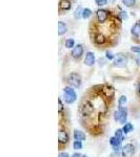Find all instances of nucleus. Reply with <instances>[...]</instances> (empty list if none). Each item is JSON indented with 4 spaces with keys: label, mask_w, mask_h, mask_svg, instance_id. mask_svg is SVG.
<instances>
[{
    "label": "nucleus",
    "mask_w": 140,
    "mask_h": 157,
    "mask_svg": "<svg viewBox=\"0 0 140 157\" xmlns=\"http://www.w3.org/2000/svg\"><path fill=\"white\" fill-rule=\"evenodd\" d=\"M139 148H140V145H139Z\"/></svg>",
    "instance_id": "obj_36"
},
{
    "label": "nucleus",
    "mask_w": 140,
    "mask_h": 157,
    "mask_svg": "<svg viewBox=\"0 0 140 157\" xmlns=\"http://www.w3.org/2000/svg\"><path fill=\"white\" fill-rule=\"evenodd\" d=\"M82 12H83V10L81 9L80 6L78 7L77 11L75 12V18H76V19H79L80 17H82Z\"/></svg>",
    "instance_id": "obj_26"
},
{
    "label": "nucleus",
    "mask_w": 140,
    "mask_h": 157,
    "mask_svg": "<svg viewBox=\"0 0 140 157\" xmlns=\"http://www.w3.org/2000/svg\"><path fill=\"white\" fill-rule=\"evenodd\" d=\"M126 103H128V97L126 95L122 94L118 98V106H124L126 105Z\"/></svg>",
    "instance_id": "obj_21"
},
{
    "label": "nucleus",
    "mask_w": 140,
    "mask_h": 157,
    "mask_svg": "<svg viewBox=\"0 0 140 157\" xmlns=\"http://www.w3.org/2000/svg\"><path fill=\"white\" fill-rule=\"evenodd\" d=\"M91 15H92V11H91V10H89V9H84V10H83L82 18L88 19V18H90V17H91Z\"/></svg>",
    "instance_id": "obj_23"
},
{
    "label": "nucleus",
    "mask_w": 140,
    "mask_h": 157,
    "mask_svg": "<svg viewBox=\"0 0 140 157\" xmlns=\"http://www.w3.org/2000/svg\"><path fill=\"white\" fill-rule=\"evenodd\" d=\"M64 46L67 47V48H74L75 47V41H74V39H67L64 42Z\"/></svg>",
    "instance_id": "obj_22"
},
{
    "label": "nucleus",
    "mask_w": 140,
    "mask_h": 157,
    "mask_svg": "<svg viewBox=\"0 0 140 157\" xmlns=\"http://www.w3.org/2000/svg\"><path fill=\"white\" fill-rule=\"evenodd\" d=\"M135 62H136L137 65H140V56H138V57L135 58Z\"/></svg>",
    "instance_id": "obj_33"
},
{
    "label": "nucleus",
    "mask_w": 140,
    "mask_h": 157,
    "mask_svg": "<svg viewBox=\"0 0 140 157\" xmlns=\"http://www.w3.org/2000/svg\"><path fill=\"white\" fill-rule=\"evenodd\" d=\"M136 94H137L138 100L140 101V80L137 82V85H136Z\"/></svg>",
    "instance_id": "obj_27"
},
{
    "label": "nucleus",
    "mask_w": 140,
    "mask_h": 157,
    "mask_svg": "<svg viewBox=\"0 0 140 157\" xmlns=\"http://www.w3.org/2000/svg\"><path fill=\"white\" fill-rule=\"evenodd\" d=\"M58 157H71L70 154L65 151H61L59 154H58Z\"/></svg>",
    "instance_id": "obj_31"
},
{
    "label": "nucleus",
    "mask_w": 140,
    "mask_h": 157,
    "mask_svg": "<svg viewBox=\"0 0 140 157\" xmlns=\"http://www.w3.org/2000/svg\"><path fill=\"white\" fill-rule=\"evenodd\" d=\"M114 136H115L117 139H119L120 141H122V143L126 140V134L123 133L122 129H116L115 132H114Z\"/></svg>",
    "instance_id": "obj_17"
},
{
    "label": "nucleus",
    "mask_w": 140,
    "mask_h": 157,
    "mask_svg": "<svg viewBox=\"0 0 140 157\" xmlns=\"http://www.w3.org/2000/svg\"><path fill=\"white\" fill-rule=\"evenodd\" d=\"M84 64L86 66H93L94 64H95L96 62V57L95 55H94V52H88L84 56Z\"/></svg>",
    "instance_id": "obj_11"
},
{
    "label": "nucleus",
    "mask_w": 140,
    "mask_h": 157,
    "mask_svg": "<svg viewBox=\"0 0 140 157\" xmlns=\"http://www.w3.org/2000/svg\"><path fill=\"white\" fill-rule=\"evenodd\" d=\"M67 30H68V27L64 22H62V21L58 22V35H59V36H63V35L67 33Z\"/></svg>",
    "instance_id": "obj_16"
},
{
    "label": "nucleus",
    "mask_w": 140,
    "mask_h": 157,
    "mask_svg": "<svg viewBox=\"0 0 140 157\" xmlns=\"http://www.w3.org/2000/svg\"><path fill=\"white\" fill-rule=\"evenodd\" d=\"M115 57H116V56H114V54L111 52V50H106V52H105V58H106V60L114 61Z\"/></svg>",
    "instance_id": "obj_24"
},
{
    "label": "nucleus",
    "mask_w": 140,
    "mask_h": 157,
    "mask_svg": "<svg viewBox=\"0 0 140 157\" xmlns=\"http://www.w3.org/2000/svg\"><path fill=\"white\" fill-rule=\"evenodd\" d=\"M64 102H63V100L61 98H58V114L60 115H63L65 112H67V108H65L64 106Z\"/></svg>",
    "instance_id": "obj_14"
},
{
    "label": "nucleus",
    "mask_w": 140,
    "mask_h": 157,
    "mask_svg": "<svg viewBox=\"0 0 140 157\" xmlns=\"http://www.w3.org/2000/svg\"><path fill=\"white\" fill-rule=\"evenodd\" d=\"M136 145L134 143H126L121 150V157H133L136 153Z\"/></svg>",
    "instance_id": "obj_5"
},
{
    "label": "nucleus",
    "mask_w": 140,
    "mask_h": 157,
    "mask_svg": "<svg viewBox=\"0 0 140 157\" xmlns=\"http://www.w3.org/2000/svg\"><path fill=\"white\" fill-rule=\"evenodd\" d=\"M82 148H83L82 141H78V140L73 141V149L75 151H80V150H82Z\"/></svg>",
    "instance_id": "obj_20"
},
{
    "label": "nucleus",
    "mask_w": 140,
    "mask_h": 157,
    "mask_svg": "<svg viewBox=\"0 0 140 157\" xmlns=\"http://www.w3.org/2000/svg\"><path fill=\"white\" fill-rule=\"evenodd\" d=\"M71 157H82V154H80L79 152H74V153L72 154V155H71Z\"/></svg>",
    "instance_id": "obj_32"
},
{
    "label": "nucleus",
    "mask_w": 140,
    "mask_h": 157,
    "mask_svg": "<svg viewBox=\"0 0 140 157\" xmlns=\"http://www.w3.org/2000/svg\"><path fill=\"white\" fill-rule=\"evenodd\" d=\"M122 2H123V4L126 6H133L135 3H136V0H122Z\"/></svg>",
    "instance_id": "obj_25"
},
{
    "label": "nucleus",
    "mask_w": 140,
    "mask_h": 157,
    "mask_svg": "<svg viewBox=\"0 0 140 157\" xmlns=\"http://www.w3.org/2000/svg\"><path fill=\"white\" fill-rule=\"evenodd\" d=\"M82 157H89L88 155H82Z\"/></svg>",
    "instance_id": "obj_34"
},
{
    "label": "nucleus",
    "mask_w": 140,
    "mask_h": 157,
    "mask_svg": "<svg viewBox=\"0 0 140 157\" xmlns=\"http://www.w3.org/2000/svg\"><path fill=\"white\" fill-rule=\"evenodd\" d=\"M60 9L62 10H70L71 9V1L70 0H60Z\"/></svg>",
    "instance_id": "obj_19"
},
{
    "label": "nucleus",
    "mask_w": 140,
    "mask_h": 157,
    "mask_svg": "<svg viewBox=\"0 0 140 157\" xmlns=\"http://www.w3.org/2000/svg\"><path fill=\"white\" fill-rule=\"evenodd\" d=\"M96 1V4L99 6H103L106 4V2H108V0H95Z\"/></svg>",
    "instance_id": "obj_28"
},
{
    "label": "nucleus",
    "mask_w": 140,
    "mask_h": 157,
    "mask_svg": "<svg viewBox=\"0 0 140 157\" xmlns=\"http://www.w3.org/2000/svg\"><path fill=\"white\" fill-rule=\"evenodd\" d=\"M70 121H68V111L63 115L59 116V128H58V149L64 151L70 145Z\"/></svg>",
    "instance_id": "obj_2"
},
{
    "label": "nucleus",
    "mask_w": 140,
    "mask_h": 157,
    "mask_svg": "<svg viewBox=\"0 0 140 157\" xmlns=\"http://www.w3.org/2000/svg\"><path fill=\"white\" fill-rule=\"evenodd\" d=\"M94 42L98 45H103L106 43V38L103 34H101V33H97V34L94 36Z\"/></svg>",
    "instance_id": "obj_12"
},
{
    "label": "nucleus",
    "mask_w": 140,
    "mask_h": 157,
    "mask_svg": "<svg viewBox=\"0 0 140 157\" xmlns=\"http://www.w3.org/2000/svg\"><path fill=\"white\" fill-rule=\"evenodd\" d=\"M139 157H140V156H139Z\"/></svg>",
    "instance_id": "obj_37"
},
{
    "label": "nucleus",
    "mask_w": 140,
    "mask_h": 157,
    "mask_svg": "<svg viewBox=\"0 0 140 157\" xmlns=\"http://www.w3.org/2000/svg\"><path fill=\"white\" fill-rule=\"evenodd\" d=\"M128 62H129L128 56L126 54H123V52H120V54H118L115 57V59L113 61V65L118 68H123V67H126Z\"/></svg>",
    "instance_id": "obj_6"
},
{
    "label": "nucleus",
    "mask_w": 140,
    "mask_h": 157,
    "mask_svg": "<svg viewBox=\"0 0 140 157\" xmlns=\"http://www.w3.org/2000/svg\"><path fill=\"white\" fill-rule=\"evenodd\" d=\"M115 101L105 97L102 86L91 87L81 97L78 104L80 126L92 137H100L105 133L108 121L113 111Z\"/></svg>",
    "instance_id": "obj_1"
},
{
    "label": "nucleus",
    "mask_w": 140,
    "mask_h": 157,
    "mask_svg": "<svg viewBox=\"0 0 140 157\" xmlns=\"http://www.w3.org/2000/svg\"><path fill=\"white\" fill-rule=\"evenodd\" d=\"M73 138L74 140H78V141H84L86 139V133L84 131L79 130V129H75L73 131Z\"/></svg>",
    "instance_id": "obj_10"
},
{
    "label": "nucleus",
    "mask_w": 140,
    "mask_h": 157,
    "mask_svg": "<svg viewBox=\"0 0 140 157\" xmlns=\"http://www.w3.org/2000/svg\"><path fill=\"white\" fill-rule=\"evenodd\" d=\"M108 15L109 13L106 11H104V10H99L97 12V19L98 21L100 22V23H103V22L106 21V19H108Z\"/></svg>",
    "instance_id": "obj_13"
},
{
    "label": "nucleus",
    "mask_w": 140,
    "mask_h": 157,
    "mask_svg": "<svg viewBox=\"0 0 140 157\" xmlns=\"http://www.w3.org/2000/svg\"><path fill=\"white\" fill-rule=\"evenodd\" d=\"M114 1H115V0H110V2H114Z\"/></svg>",
    "instance_id": "obj_35"
},
{
    "label": "nucleus",
    "mask_w": 140,
    "mask_h": 157,
    "mask_svg": "<svg viewBox=\"0 0 140 157\" xmlns=\"http://www.w3.org/2000/svg\"><path fill=\"white\" fill-rule=\"evenodd\" d=\"M65 83H67L68 86H71V87L75 88V89H79L81 87V84H82V80H81L79 73L71 72L65 78Z\"/></svg>",
    "instance_id": "obj_4"
},
{
    "label": "nucleus",
    "mask_w": 140,
    "mask_h": 157,
    "mask_svg": "<svg viewBox=\"0 0 140 157\" xmlns=\"http://www.w3.org/2000/svg\"><path fill=\"white\" fill-rule=\"evenodd\" d=\"M118 17L120 19H128V14H126V12H120L118 15Z\"/></svg>",
    "instance_id": "obj_30"
},
{
    "label": "nucleus",
    "mask_w": 140,
    "mask_h": 157,
    "mask_svg": "<svg viewBox=\"0 0 140 157\" xmlns=\"http://www.w3.org/2000/svg\"><path fill=\"white\" fill-rule=\"evenodd\" d=\"M62 100L67 105H72L77 100V93L75 91V88L71 87V86H65L63 88L62 92Z\"/></svg>",
    "instance_id": "obj_3"
},
{
    "label": "nucleus",
    "mask_w": 140,
    "mask_h": 157,
    "mask_svg": "<svg viewBox=\"0 0 140 157\" xmlns=\"http://www.w3.org/2000/svg\"><path fill=\"white\" fill-rule=\"evenodd\" d=\"M117 110H118V123L123 126L124 124L128 123L129 110H128V108L124 107V106H118Z\"/></svg>",
    "instance_id": "obj_7"
},
{
    "label": "nucleus",
    "mask_w": 140,
    "mask_h": 157,
    "mask_svg": "<svg viewBox=\"0 0 140 157\" xmlns=\"http://www.w3.org/2000/svg\"><path fill=\"white\" fill-rule=\"evenodd\" d=\"M110 145L113 149V152H121L122 150V141H120L119 139H117L115 136H112L110 137Z\"/></svg>",
    "instance_id": "obj_9"
},
{
    "label": "nucleus",
    "mask_w": 140,
    "mask_h": 157,
    "mask_svg": "<svg viewBox=\"0 0 140 157\" xmlns=\"http://www.w3.org/2000/svg\"><path fill=\"white\" fill-rule=\"evenodd\" d=\"M83 52H84V49H83V46L81 44H77L75 47L72 49L71 52V56H72L73 59L75 60H80L83 56Z\"/></svg>",
    "instance_id": "obj_8"
},
{
    "label": "nucleus",
    "mask_w": 140,
    "mask_h": 157,
    "mask_svg": "<svg viewBox=\"0 0 140 157\" xmlns=\"http://www.w3.org/2000/svg\"><path fill=\"white\" fill-rule=\"evenodd\" d=\"M121 129H122V131H123V133L126 134V135H128V134L132 133L134 131V125L132 123H130V121H128V123L122 126Z\"/></svg>",
    "instance_id": "obj_15"
},
{
    "label": "nucleus",
    "mask_w": 140,
    "mask_h": 157,
    "mask_svg": "<svg viewBox=\"0 0 140 157\" xmlns=\"http://www.w3.org/2000/svg\"><path fill=\"white\" fill-rule=\"evenodd\" d=\"M132 35L137 38L140 37V23H136L135 25H133V27H132Z\"/></svg>",
    "instance_id": "obj_18"
},
{
    "label": "nucleus",
    "mask_w": 140,
    "mask_h": 157,
    "mask_svg": "<svg viewBox=\"0 0 140 157\" xmlns=\"http://www.w3.org/2000/svg\"><path fill=\"white\" fill-rule=\"evenodd\" d=\"M131 50L133 52H135V54H139L140 55V46H132Z\"/></svg>",
    "instance_id": "obj_29"
}]
</instances>
